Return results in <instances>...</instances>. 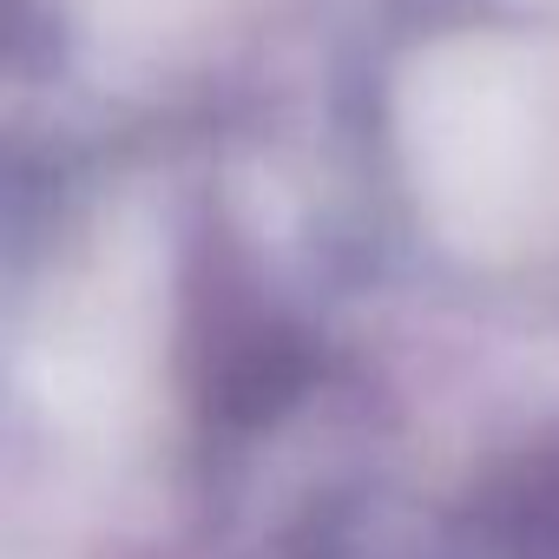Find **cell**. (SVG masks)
Returning <instances> with one entry per match:
<instances>
[{"mask_svg":"<svg viewBox=\"0 0 559 559\" xmlns=\"http://www.w3.org/2000/svg\"><path fill=\"white\" fill-rule=\"evenodd\" d=\"M191 389L217 428H270L310 395L317 343L290 317L250 304L243 284H224L217 270L191 290Z\"/></svg>","mask_w":559,"mask_h":559,"instance_id":"1","label":"cell"},{"mask_svg":"<svg viewBox=\"0 0 559 559\" xmlns=\"http://www.w3.org/2000/svg\"><path fill=\"white\" fill-rule=\"evenodd\" d=\"M474 526L520 559H559V428L507 448L474 480Z\"/></svg>","mask_w":559,"mask_h":559,"instance_id":"2","label":"cell"}]
</instances>
